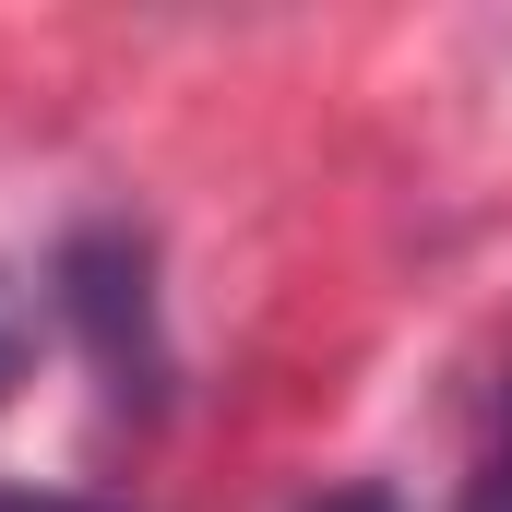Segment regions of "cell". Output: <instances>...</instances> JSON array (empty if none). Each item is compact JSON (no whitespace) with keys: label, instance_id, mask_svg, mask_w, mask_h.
<instances>
[{"label":"cell","instance_id":"cell-1","mask_svg":"<svg viewBox=\"0 0 512 512\" xmlns=\"http://www.w3.org/2000/svg\"><path fill=\"white\" fill-rule=\"evenodd\" d=\"M24 358H36V310H24V286H12V262H0V393L24 382Z\"/></svg>","mask_w":512,"mask_h":512},{"label":"cell","instance_id":"cell-2","mask_svg":"<svg viewBox=\"0 0 512 512\" xmlns=\"http://www.w3.org/2000/svg\"><path fill=\"white\" fill-rule=\"evenodd\" d=\"M465 512H512V429L489 441V465H477V489H465Z\"/></svg>","mask_w":512,"mask_h":512},{"label":"cell","instance_id":"cell-3","mask_svg":"<svg viewBox=\"0 0 512 512\" xmlns=\"http://www.w3.org/2000/svg\"><path fill=\"white\" fill-rule=\"evenodd\" d=\"M0 512H108V501H60V489H0Z\"/></svg>","mask_w":512,"mask_h":512},{"label":"cell","instance_id":"cell-4","mask_svg":"<svg viewBox=\"0 0 512 512\" xmlns=\"http://www.w3.org/2000/svg\"><path fill=\"white\" fill-rule=\"evenodd\" d=\"M322 512H393V501H382V489H334Z\"/></svg>","mask_w":512,"mask_h":512}]
</instances>
